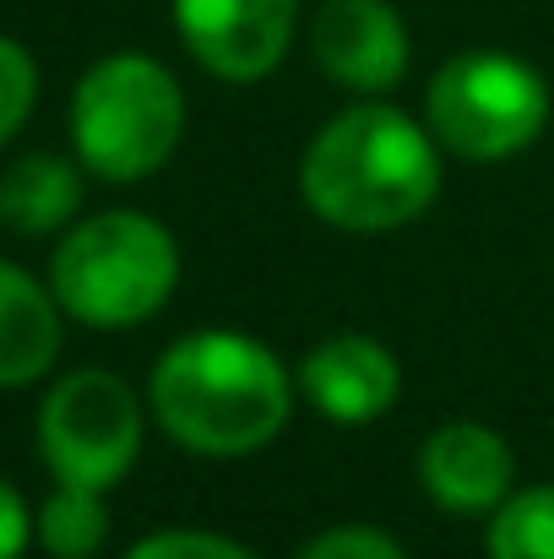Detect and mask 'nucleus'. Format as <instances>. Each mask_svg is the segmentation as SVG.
<instances>
[{"mask_svg": "<svg viewBox=\"0 0 554 559\" xmlns=\"http://www.w3.org/2000/svg\"><path fill=\"white\" fill-rule=\"evenodd\" d=\"M148 407L158 429L196 456H250L283 435L294 413V374L267 343L207 326L158 354Z\"/></svg>", "mask_w": 554, "mask_h": 559, "instance_id": "obj_1", "label": "nucleus"}, {"mask_svg": "<svg viewBox=\"0 0 554 559\" xmlns=\"http://www.w3.org/2000/svg\"><path fill=\"white\" fill-rule=\"evenodd\" d=\"M440 190V142L391 104H354L316 131L299 164L310 212L349 234H386L429 212Z\"/></svg>", "mask_w": 554, "mask_h": 559, "instance_id": "obj_2", "label": "nucleus"}, {"mask_svg": "<svg viewBox=\"0 0 554 559\" xmlns=\"http://www.w3.org/2000/svg\"><path fill=\"white\" fill-rule=\"evenodd\" d=\"M180 283V245L148 212H93L71 223L49 255V288L82 326L120 332L153 321Z\"/></svg>", "mask_w": 554, "mask_h": 559, "instance_id": "obj_3", "label": "nucleus"}, {"mask_svg": "<svg viewBox=\"0 0 554 559\" xmlns=\"http://www.w3.org/2000/svg\"><path fill=\"white\" fill-rule=\"evenodd\" d=\"M185 131V93L175 71L142 49L104 55L71 93V147L87 175L137 186L158 175Z\"/></svg>", "mask_w": 554, "mask_h": 559, "instance_id": "obj_4", "label": "nucleus"}, {"mask_svg": "<svg viewBox=\"0 0 554 559\" xmlns=\"http://www.w3.org/2000/svg\"><path fill=\"white\" fill-rule=\"evenodd\" d=\"M424 126L451 158L506 164L544 136L550 82L506 49L451 55L424 87Z\"/></svg>", "mask_w": 554, "mask_h": 559, "instance_id": "obj_5", "label": "nucleus"}, {"mask_svg": "<svg viewBox=\"0 0 554 559\" xmlns=\"http://www.w3.org/2000/svg\"><path fill=\"white\" fill-rule=\"evenodd\" d=\"M38 451L55 484L115 489L142 456V402L115 370H71L44 391Z\"/></svg>", "mask_w": 554, "mask_h": 559, "instance_id": "obj_6", "label": "nucleus"}, {"mask_svg": "<svg viewBox=\"0 0 554 559\" xmlns=\"http://www.w3.org/2000/svg\"><path fill=\"white\" fill-rule=\"evenodd\" d=\"M175 27L217 82H261L294 44L299 0H175Z\"/></svg>", "mask_w": 554, "mask_h": 559, "instance_id": "obj_7", "label": "nucleus"}, {"mask_svg": "<svg viewBox=\"0 0 554 559\" xmlns=\"http://www.w3.org/2000/svg\"><path fill=\"white\" fill-rule=\"evenodd\" d=\"M310 49L327 82L349 93H386L408 71V27L391 0H321L310 22Z\"/></svg>", "mask_w": 554, "mask_h": 559, "instance_id": "obj_8", "label": "nucleus"}, {"mask_svg": "<svg viewBox=\"0 0 554 559\" xmlns=\"http://www.w3.org/2000/svg\"><path fill=\"white\" fill-rule=\"evenodd\" d=\"M419 484L451 516H495L517 489V456L506 435L473 418L440 424L419 451Z\"/></svg>", "mask_w": 554, "mask_h": 559, "instance_id": "obj_9", "label": "nucleus"}, {"mask_svg": "<svg viewBox=\"0 0 554 559\" xmlns=\"http://www.w3.org/2000/svg\"><path fill=\"white\" fill-rule=\"evenodd\" d=\"M299 391L305 402L332 418V424H375L397 391H402V365L386 343H375L365 332H332L327 343H316L299 365Z\"/></svg>", "mask_w": 554, "mask_h": 559, "instance_id": "obj_10", "label": "nucleus"}, {"mask_svg": "<svg viewBox=\"0 0 554 559\" xmlns=\"http://www.w3.org/2000/svg\"><path fill=\"white\" fill-rule=\"evenodd\" d=\"M66 310L49 283L22 272L16 261H0V391L33 385L55 370L66 343Z\"/></svg>", "mask_w": 554, "mask_h": 559, "instance_id": "obj_11", "label": "nucleus"}, {"mask_svg": "<svg viewBox=\"0 0 554 559\" xmlns=\"http://www.w3.org/2000/svg\"><path fill=\"white\" fill-rule=\"evenodd\" d=\"M82 206V175L60 153H27L0 175V223L11 234H55Z\"/></svg>", "mask_w": 554, "mask_h": 559, "instance_id": "obj_12", "label": "nucleus"}, {"mask_svg": "<svg viewBox=\"0 0 554 559\" xmlns=\"http://www.w3.org/2000/svg\"><path fill=\"white\" fill-rule=\"evenodd\" d=\"M38 544L49 559H93L109 544V506L104 489H82V484H55L49 500L33 516Z\"/></svg>", "mask_w": 554, "mask_h": 559, "instance_id": "obj_13", "label": "nucleus"}, {"mask_svg": "<svg viewBox=\"0 0 554 559\" xmlns=\"http://www.w3.org/2000/svg\"><path fill=\"white\" fill-rule=\"evenodd\" d=\"M490 559H554V484L511 489L490 516Z\"/></svg>", "mask_w": 554, "mask_h": 559, "instance_id": "obj_14", "label": "nucleus"}, {"mask_svg": "<svg viewBox=\"0 0 554 559\" xmlns=\"http://www.w3.org/2000/svg\"><path fill=\"white\" fill-rule=\"evenodd\" d=\"M33 104H38V60L16 38H0V147L27 126Z\"/></svg>", "mask_w": 554, "mask_h": 559, "instance_id": "obj_15", "label": "nucleus"}, {"mask_svg": "<svg viewBox=\"0 0 554 559\" xmlns=\"http://www.w3.org/2000/svg\"><path fill=\"white\" fill-rule=\"evenodd\" d=\"M126 559H256L245 544L223 538V533H201V527H164L137 538Z\"/></svg>", "mask_w": 554, "mask_h": 559, "instance_id": "obj_16", "label": "nucleus"}, {"mask_svg": "<svg viewBox=\"0 0 554 559\" xmlns=\"http://www.w3.org/2000/svg\"><path fill=\"white\" fill-rule=\"evenodd\" d=\"M294 559H402L397 538L380 533V527H365V522H343V527H327L316 533Z\"/></svg>", "mask_w": 554, "mask_h": 559, "instance_id": "obj_17", "label": "nucleus"}, {"mask_svg": "<svg viewBox=\"0 0 554 559\" xmlns=\"http://www.w3.org/2000/svg\"><path fill=\"white\" fill-rule=\"evenodd\" d=\"M38 527H33V511H27V500L0 478V559H22L27 555V538H33Z\"/></svg>", "mask_w": 554, "mask_h": 559, "instance_id": "obj_18", "label": "nucleus"}]
</instances>
